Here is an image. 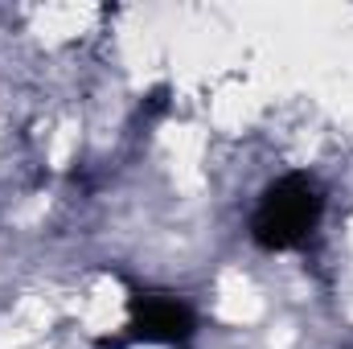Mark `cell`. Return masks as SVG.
<instances>
[{
	"label": "cell",
	"mask_w": 353,
	"mask_h": 349,
	"mask_svg": "<svg viewBox=\"0 0 353 349\" xmlns=\"http://www.w3.org/2000/svg\"><path fill=\"white\" fill-rule=\"evenodd\" d=\"M321 210H325V197H321L312 177H304V173L279 177L275 185H267L263 197H259V210L251 218V235L267 251L300 247L316 230Z\"/></svg>",
	"instance_id": "cell-1"
},
{
	"label": "cell",
	"mask_w": 353,
	"mask_h": 349,
	"mask_svg": "<svg viewBox=\"0 0 353 349\" xmlns=\"http://www.w3.org/2000/svg\"><path fill=\"white\" fill-rule=\"evenodd\" d=\"M189 333H193V312L176 296L157 292V296L136 300V317H132L136 341H185Z\"/></svg>",
	"instance_id": "cell-2"
}]
</instances>
